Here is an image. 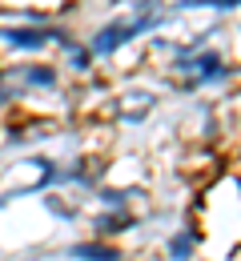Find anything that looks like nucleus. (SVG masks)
Masks as SVG:
<instances>
[{
	"instance_id": "f257e3e1",
	"label": "nucleus",
	"mask_w": 241,
	"mask_h": 261,
	"mask_svg": "<svg viewBox=\"0 0 241 261\" xmlns=\"http://www.w3.org/2000/svg\"><path fill=\"white\" fill-rule=\"evenodd\" d=\"M0 44H8L12 53H36V48H48V44H61V48H72V40L65 29H40V24H16V29H0Z\"/></svg>"
},
{
	"instance_id": "f03ea898",
	"label": "nucleus",
	"mask_w": 241,
	"mask_h": 261,
	"mask_svg": "<svg viewBox=\"0 0 241 261\" xmlns=\"http://www.w3.org/2000/svg\"><path fill=\"white\" fill-rule=\"evenodd\" d=\"M149 29H157V16H141L133 24H125V20H113V24H104L101 33L93 36V44H89V57H113V53H121L133 36L149 33Z\"/></svg>"
},
{
	"instance_id": "7ed1b4c3",
	"label": "nucleus",
	"mask_w": 241,
	"mask_h": 261,
	"mask_svg": "<svg viewBox=\"0 0 241 261\" xmlns=\"http://www.w3.org/2000/svg\"><path fill=\"white\" fill-rule=\"evenodd\" d=\"M69 257H76V261H121V249L109 245V241H76L69 249Z\"/></svg>"
},
{
	"instance_id": "20e7f679",
	"label": "nucleus",
	"mask_w": 241,
	"mask_h": 261,
	"mask_svg": "<svg viewBox=\"0 0 241 261\" xmlns=\"http://www.w3.org/2000/svg\"><path fill=\"white\" fill-rule=\"evenodd\" d=\"M16 72H20V81L33 85V89H57V81H61L52 65H16Z\"/></svg>"
},
{
	"instance_id": "39448f33",
	"label": "nucleus",
	"mask_w": 241,
	"mask_h": 261,
	"mask_svg": "<svg viewBox=\"0 0 241 261\" xmlns=\"http://www.w3.org/2000/svg\"><path fill=\"white\" fill-rule=\"evenodd\" d=\"M197 241H201V237H197L193 229H177V233L169 237V257L173 261H189L193 249H197Z\"/></svg>"
},
{
	"instance_id": "423d86ee",
	"label": "nucleus",
	"mask_w": 241,
	"mask_h": 261,
	"mask_svg": "<svg viewBox=\"0 0 241 261\" xmlns=\"http://www.w3.org/2000/svg\"><path fill=\"white\" fill-rule=\"evenodd\" d=\"M125 225H133V217H121V213H104V217H97V233H101V237L125 233Z\"/></svg>"
},
{
	"instance_id": "0eeeda50",
	"label": "nucleus",
	"mask_w": 241,
	"mask_h": 261,
	"mask_svg": "<svg viewBox=\"0 0 241 261\" xmlns=\"http://www.w3.org/2000/svg\"><path fill=\"white\" fill-rule=\"evenodd\" d=\"M69 57H72V65H76V72H89V68H93V57H89V48H81V44H72Z\"/></svg>"
},
{
	"instance_id": "6e6552de",
	"label": "nucleus",
	"mask_w": 241,
	"mask_h": 261,
	"mask_svg": "<svg viewBox=\"0 0 241 261\" xmlns=\"http://www.w3.org/2000/svg\"><path fill=\"white\" fill-rule=\"evenodd\" d=\"M101 201H104V205H113L117 213L125 209V193H121V189H104V193H101Z\"/></svg>"
}]
</instances>
